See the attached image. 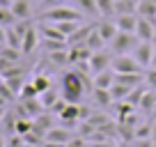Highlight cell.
I'll return each instance as SVG.
<instances>
[{
    "mask_svg": "<svg viewBox=\"0 0 156 147\" xmlns=\"http://www.w3.org/2000/svg\"><path fill=\"white\" fill-rule=\"evenodd\" d=\"M67 55H69V64L76 67V64H80V62H87L90 55H92V51H90L85 44H73V46L67 48Z\"/></svg>",
    "mask_w": 156,
    "mask_h": 147,
    "instance_id": "obj_10",
    "label": "cell"
},
{
    "mask_svg": "<svg viewBox=\"0 0 156 147\" xmlns=\"http://www.w3.org/2000/svg\"><path fill=\"white\" fill-rule=\"evenodd\" d=\"M16 23V16L12 12V7H0V25L2 28H12Z\"/></svg>",
    "mask_w": 156,
    "mask_h": 147,
    "instance_id": "obj_24",
    "label": "cell"
},
{
    "mask_svg": "<svg viewBox=\"0 0 156 147\" xmlns=\"http://www.w3.org/2000/svg\"><path fill=\"white\" fill-rule=\"evenodd\" d=\"M112 58H115V53L108 48H101V51H94L92 55H90L87 64H90V74H99V71H106V69L112 67Z\"/></svg>",
    "mask_w": 156,
    "mask_h": 147,
    "instance_id": "obj_4",
    "label": "cell"
},
{
    "mask_svg": "<svg viewBox=\"0 0 156 147\" xmlns=\"http://www.w3.org/2000/svg\"><path fill=\"white\" fill-rule=\"evenodd\" d=\"M97 7H99V16H103V19H110V16H115V0H97Z\"/></svg>",
    "mask_w": 156,
    "mask_h": 147,
    "instance_id": "obj_21",
    "label": "cell"
},
{
    "mask_svg": "<svg viewBox=\"0 0 156 147\" xmlns=\"http://www.w3.org/2000/svg\"><path fill=\"white\" fill-rule=\"evenodd\" d=\"M151 67L156 69V53H154V60H151Z\"/></svg>",
    "mask_w": 156,
    "mask_h": 147,
    "instance_id": "obj_34",
    "label": "cell"
},
{
    "mask_svg": "<svg viewBox=\"0 0 156 147\" xmlns=\"http://www.w3.org/2000/svg\"><path fill=\"white\" fill-rule=\"evenodd\" d=\"M48 23H60V21H83V14L76 9L73 5H62V7H55V9H46L41 12Z\"/></svg>",
    "mask_w": 156,
    "mask_h": 147,
    "instance_id": "obj_2",
    "label": "cell"
},
{
    "mask_svg": "<svg viewBox=\"0 0 156 147\" xmlns=\"http://www.w3.org/2000/svg\"><path fill=\"white\" fill-rule=\"evenodd\" d=\"M32 2H41V0H32Z\"/></svg>",
    "mask_w": 156,
    "mask_h": 147,
    "instance_id": "obj_37",
    "label": "cell"
},
{
    "mask_svg": "<svg viewBox=\"0 0 156 147\" xmlns=\"http://www.w3.org/2000/svg\"><path fill=\"white\" fill-rule=\"evenodd\" d=\"M32 83H34V88H37L39 94L46 92V90H51V78L46 76V74H37V76L32 78Z\"/></svg>",
    "mask_w": 156,
    "mask_h": 147,
    "instance_id": "obj_26",
    "label": "cell"
},
{
    "mask_svg": "<svg viewBox=\"0 0 156 147\" xmlns=\"http://www.w3.org/2000/svg\"><path fill=\"white\" fill-rule=\"evenodd\" d=\"M154 53H156V44L154 41H138V46L133 48V58L138 60L142 69H149L151 67V60H154Z\"/></svg>",
    "mask_w": 156,
    "mask_h": 147,
    "instance_id": "obj_5",
    "label": "cell"
},
{
    "mask_svg": "<svg viewBox=\"0 0 156 147\" xmlns=\"http://www.w3.org/2000/svg\"><path fill=\"white\" fill-rule=\"evenodd\" d=\"M138 37H136V32H117V37L110 41V51L115 55H126V53H133V48L138 46Z\"/></svg>",
    "mask_w": 156,
    "mask_h": 147,
    "instance_id": "obj_3",
    "label": "cell"
},
{
    "mask_svg": "<svg viewBox=\"0 0 156 147\" xmlns=\"http://www.w3.org/2000/svg\"><path fill=\"white\" fill-rule=\"evenodd\" d=\"M154 28H156V21H151V19H142V16H138L136 37H138L140 41H154Z\"/></svg>",
    "mask_w": 156,
    "mask_h": 147,
    "instance_id": "obj_9",
    "label": "cell"
},
{
    "mask_svg": "<svg viewBox=\"0 0 156 147\" xmlns=\"http://www.w3.org/2000/svg\"><path fill=\"white\" fill-rule=\"evenodd\" d=\"M115 25L119 32H136V25H138V14L136 12H129V14H115Z\"/></svg>",
    "mask_w": 156,
    "mask_h": 147,
    "instance_id": "obj_12",
    "label": "cell"
},
{
    "mask_svg": "<svg viewBox=\"0 0 156 147\" xmlns=\"http://www.w3.org/2000/svg\"><path fill=\"white\" fill-rule=\"evenodd\" d=\"M5 115H7V106H0V124L5 122Z\"/></svg>",
    "mask_w": 156,
    "mask_h": 147,
    "instance_id": "obj_32",
    "label": "cell"
},
{
    "mask_svg": "<svg viewBox=\"0 0 156 147\" xmlns=\"http://www.w3.org/2000/svg\"><path fill=\"white\" fill-rule=\"evenodd\" d=\"M145 88L156 92V69H154V67L145 69Z\"/></svg>",
    "mask_w": 156,
    "mask_h": 147,
    "instance_id": "obj_28",
    "label": "cell"
},
{
    "mask_svg": "<svg viewBox=\"0 0 156 147\" xmlns=\"http://www.w3.org/2000/svg\"><path fill=\"white\" fill-rule=\"evenodd\" d=\"M85 46H87V48L94 53V51H101V48H106L108 44L101 39V34L97 32V28H92V30H90V34H87V39H85Z\"/></svg>",
    "mask_w": 156,
    "mask_h": 147,
    "instance_id": "obj_19",
    "label": "cell"
},
{
    "mask_svg": "<svg viewBox=\"0 0 156 147\" xmlns=\"http://www.w3.org/2000/svg\"><path fill=\"white\" fill-rule=\"evenodd\" d=\"M154 44H156V28H154Z\"/></svg>",
    "mask_w": 156,
    "mask_h": 147,
    "instance_id": "obj_36",
    "label": "cell"
},
{
    "mask_svg": "<svg viewBox=\"0 0 156 147\" xmlns=\"http://www.w3.org/2000/svg\"><path fill=\"white\" fill-rule=\"evenodd\" d=\"M12 12H14L16 21H30V16H32V2L30 0H14L12 2Z\"/></svg>",
    "mask_w": 156,
    "mask_h": 147,
    "instance_id": "obj_15",
    "label": "cell"
},
{
    "mask_svg": "<svg viewBox=\"0 0 156 147\" xmlns=\"http://www.w3.org/2000/svg\"><path fill=\"white\" fill-rule=\"evenodd\" d=\"M94 101H97L99 106H110V103H112V94H110V90L94 88Z\"/></svg>",
    "mask_w": 156,
    "mask_h": 147,
    "instance_id": "obj_25",
    "label": "cell"
},
{
    "mask_svg": "<svg viewBox=\"0 0 156 147\" xmlns=\"http://www.w3.org/2000/svg\"><path fill=\"white\" fill-rule=\"evenodd\" d=\"M48 62L58 64V67H64V64H69V55H67V48L48 51Z\"/></svg>",
    "mask_w": 156,
    "mask_h": 147,
    "instance_id": "obj_22",
    "label": "cell"
},
{
    "mask_svg": "<svg viewBox=\"0 0 156 147\" xmlns=\"http://www.w3.org/2000/svg\"><path fill=\"white\" fill-rule=\"evenodd\" d=\"M0 147H7V136H2V133H0Z\"/></svg>",
    "mask_w": 156,
    "mask_h": 147,
    "instance_id": "obj_33",
    "label": "cell"
},
{
    "mask_svg": "<svg viewBox=\"0 0 156 147\" xmlns=\"http://www.w3.org/2000/svg\"><path fill=\"white\" fill-rule=\"evenodd\" d=\"M73 7L83 16H99V7H97V0H73Z\"/></svg>",
    "mask_w": 156,
    "mask_h": 147,
    "instance_id": "obj_17",
    "label": "cell"
},
{
    "mask_svg": "<svg viewBox=\"0 0 156 147\" xmlns=\"http://www.w3.org/2000/svg\"><path fill=\"white\" fill-rule=\"evenodd\" d=\"M12 2H14V0H12Z\"/></svg>",
    "mask_w": 156,
    "mask_h": 147,
    "instance_id": "obj_38",
    "label": "cell"
},
{
    "mask_svg": "<svg viewBox=\"0 0 156 147\" xmlns=\"http://www.w3.org/2000/svg\"><path fill=\"white\" fill-rule=\"evenodd\" d=\"M154 108H156V92L154 90H147L142 101H140V106H138V110H140V113H151Z\"/></svg>",
    "mask_w": 156,
    "mask_h": 147,
    "instance_id": "obj_20",
    "label": "cell"
},
{
    "mask_svg": "<svg viewBox=\"0 0 156 147\" xmlns=\"http://www.w3.org/2000/svg\"><path fill=\"white\" fill-rule=\"evenodd\" d=\"M0 44H7V28H2V25H0Z\"/></svg>",
    "mask_w": 156,
    "mask_h": 147,
    "instance_id": "obj_30",
    "label": "cell"
},
{
    "mask_svg": "<svg viewBox=\"0 0 156 147\" xmlns=\"http://www.w3.org/2000/svg\"><path fill=\"white\" fill-rule=\"evenodd\" d=\"M60 92H62V99H67L69 103H80V99L87 92L85 76L78 71H64L60 78Z\"/></svg>",
    "mask_w": 156,
    "mask_h": 147,
    "instance_id": "obj_1",
    "label": "cell"
},
{
    "mask_svg": "<svg viewBox=\"0 0 156 147\" xmlns=\"http://www.w3.org/2000/svg\"><path fill=\"white\" fill-rule=\"evenodd\" d=\"M136 14L142 19H151L156 21V0H138L136 5Z\"/></svg>",
    "mask_w": 156,
    "mask_h": 147,
    "instance_id": "obj_16",
    "label": "cell"
},
{
    "mask_svg": "<svg viewBox=\"0 0 156 147\" xmlns=\"http://www.w3.org/2000/svg\"><path fill=\"white\" fill-rule=\"evenodd\" d=\"M39 44H41V39H39L37 28H34V25H30V28L25 30V34H23V41H21V53H23V55L34 53V48H37Z\"/></svg>",
    "mask_w": 156,
    "mask_h": 147,
    "instance_id": "obj_8",
    "label": "cell"
},
{
    "mask_svg": "<svg viewBox=\"0 0 156 147\" xmlns=\"http://www.w3.org/2000/svg\"><path fill=\"white\" fill-rule=\"evenodd\" d=\"M37 97H39V92H37V88H34L32 81L25 83L23 88H21V92H19V99H37Z\"/></svg>",
    "mask_w": 156,
    "mask_h": 147,
    "instance_id": "obj_27",
    "label": "cell"
},
{
    "mask_svg": "<svg viewBox=\"0 0 156 147\" xmlns=\"http://www.w3.org/2000/svg\"><path fill=\"white\" fill-rule=\"evenodd\" d=\"M80 113H87L85 108H80V103H69L62 108V113H60V120L62 124H71V122H78L80 120Z\"/></svg>",
    "mask_w": 156,
    "mask_h": 147,
    "instance_id": "obj_13",
    "label": "cell"
},
{
    "mask_svg": "<svg viewBox=\"0 0 156 147\" xmlns=\"http://www.w3.org/2000/svg\"><path fill=\"white\" fill-rule=\"evenodd\" d=\"M60 99H62V92H58V90H53V88L39 94V101H41V106H44L46 110H51V108H53Z\"/></svg>",
    "mask_w": 156,
    "mask_h": 147,
    "instance_id": "obj_18",
    "label": "cell"
},
{
    "mask_svg": "<svg viewBox=\"0 0 156 147\" xmlns=\"http://www.w3.org/2000/svg\"><path fill=\"white\" fill-rule=\"evenodd\" d=\"M73 129L69 127H51L44 136V142H58V145H69L73 140Z\"/></svg>",
    "mask_w": 156,
    "mask_h": 147,
    "instance_id": "obj_7",
    "label": "cell"
},
{
    "mask_svg": "<svg viewBox=\"0 0 156 147\" xmlns=\"http://www.w3.org/2000/svg\"><path fill=\"white\" fill-rule=\"evenodd\" d=\"M69 0H41L39 2V9L41 12H46V9H55V7H62V5H67Z\"/></svg>",
    "mask_w": 156,
    "mask_h": 147,
    "instance_id": "obj_29",
    "label": "cell"
},
{
    "mask_svg": "<svg viewBox=\"0 0 156 147\" xmlns=\"http://www.w3.org/2000/svg\"><path fill=\"white\" fill-rule=\"evenodd\" d=\"M131 90H133V88H126V85H122V83H115V85L110 88L112 101H126V97L131 94Z\"/></svg>",
    "mask_w": 156,
    "mask_h": 147,
    "instance_id": "obj_23",
    "label": "cell"
},
{
    "mask_svg": "<svg viewBox=\"0 0 156 147\" xmlns=\"http://www.w3.org/2000/svg\"><path fill=\"white\" fill-rule=\"evenodd\" d=\"M112 69H115V74H136V71H142V67L138 64V60L133 58L131 53L115 55V58H112Z\"/></svg>",
    "mask_w": 156,
    "mask_h": 147,
    "instance_id": "obj_6",
    "label": "cell"
},
{
    "mask_svg": "<svg viewBox=\"0 0 156 147\" xmlns=\"http://www.w3.org/2000/svg\"><path fill=\"white\" fill-rule=\"evenodd\" d=\"M94 28H97V32L101 34V39L106 41V44H110L112 39L117 37V25H115V21H110V19H101V21H97L94 23Z\"/></svg>",
    "mask_w": 156,
    "mask_h": 147,
    "instance_id": "obj_11",
    "label": "cell"
},
{
    "mask_svg": "<svg viewBox=\"0 0 156 147\" xmlns=\"http://www.w3.org/2000/svg\"><path fill=\"white\" fill-rule=\"evenodd\" d=\"M151 145L156 147V120L151 122Z\"/></svg>",
    "mask_w": 156,
    "mask_h": 147,
    "instance_id": "obj_31",
    "label": "cell"
},
{
    "mask_svg": "<svg viewBox=\"0 0 156 147\" xmlns=\"http://www.w3.org/2000/svg\"><path fill=\"white\" fill-rule=\"evenodd\" d=\"M23 147H41V145H30V142H25V145Z\"/></svg>",
    "mask_w": 156,
    "mask_h": 147,
    "instance_id": "obj_35",
    "label": "cell"
},
{
    "mask_svg": "<svg viewBox=\"0 0 156 147\" xmlns=\"http://www.w3.org/2000/svg\"><path fill=\"white\" fill-rule=\"evenodd\" d=\"M115 76H117V74H115V69H106V71H99V74H94V76H92V83H94V88H101V90H110L112 88V85H115Z\"/></svg>",
    "mask_w": 156,
    "mask_h": 147,
    "instance_id": "obj_14",
    "label": "cell"
}]
</instances>
